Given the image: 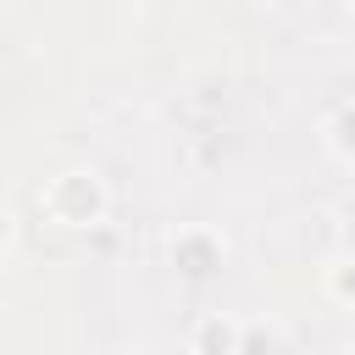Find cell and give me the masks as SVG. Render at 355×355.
<instances>
[{
  "mask_svg": "<svg viewBox=\"0 0 355 355\" xmlns=\"http://www.w3.org/2000/svg\"><path fill=\"white\" fill-rule=\"evenodd\" d=\"M166 266L183 283H211L227 266V233L216 222H178L166 233Z\"/></svg>",
  "mask_w": 355,
  "mask_h": 355,
  "instance_id": "2",
  "label": "cell"
},
{
  "mask_svg": "<svg viewBox=\"0 0 355 355\" xmlns=\"http://www.w3.org/2000/svg\"><path fill=\"white\" fill-rule=\"evenodd\" d=\"M189 349H200V355H244V327L233 316L211 311V316H200L189 327Z\"/></svg>",
  "mask_w": 355,
  "mask_h": 355,
  "instance_id": "3",
  "label": "cell"
},
{
  "mask_svg": "<svg viewBox=\"0 0 355 355\" xmlns=\"http://www.w3.org/2000/svg\"><path fill=\"white\" fill-rule=\"evenodd\" d=\"M322 294L338 311H355V255H338V261L322 266Z\"/></svg>",
  "mask_w": 355,
  "mask_h": 355,
  "instance_id": "5",
  "label": "cell"
},
{
  "mask_svg": "<svg viewBox=\"0 0 355 355\" xmlns=\"http://www.w3.org/2000/svg\"><path fill=\"white\" fill-rule=\"evenodd\" d=\"M11 244H17V216H11L6 205H0V261L11 255Z\"/></svg>",
  "mask_w": 355,
  "mask_h": 355,
  "instance_id": "6",
  "label": "cell"
},
{
  "mask_svg": "<svg viewBox=\"0 0 355 355\" xmlns=\"http://www.w3.org/2000/svg\"><path fill=\"white\" fill-rule=\"evenodd\" d=\"M39 211L61 233H94L111 216V189L94 166H61L39 183Z\"/></svg>",
  "mask_w": 355,
  "mask_h": 355,
  "instance_id": "1",
  "label": "cell"
},
{
  "mask_svg": "<svg viewBox=\"0 0 355 355\" xmlns=\"http://www.w3.org/2000/svg\"><path fill=\"white\" fill-rule=\"evenodd\" d=\"M322 150H327L338 166H349V172H355V94H349V100H338V105L322 116Z\"/></svg>",
  "mask_w": 355,
  "mask_h": 355,
  "instance_id": "4",
  "label": "cell"
},
{
  "mask_svg": "<svg viewBox=\"0 0 355 355\" xmlns=\"http://www.w3.org/2000/svg\"><path fill=\"white\" fill-rule=\"evenodd\" d=\"M0 6H11V0H0Z\"/></svg>",
  "mask_w": 355,
  "mask_h": 355,
  "instance_id": "7",
  "label": "cell"
},
{
  "mask_svg": "<svg viewBox=\"0 0 355 355\" xmlns=\"http://www.w3.org/2000/svg\"><path fill=\"white\" fill-rule=\"evenodd\" d=\"M349 6H355V0H349Z\"/></svg>",
  "mask_w": 355,
  "mask_h": 355,
  "instance_id": "8",
  "label": "cell"
}]
</instances>
